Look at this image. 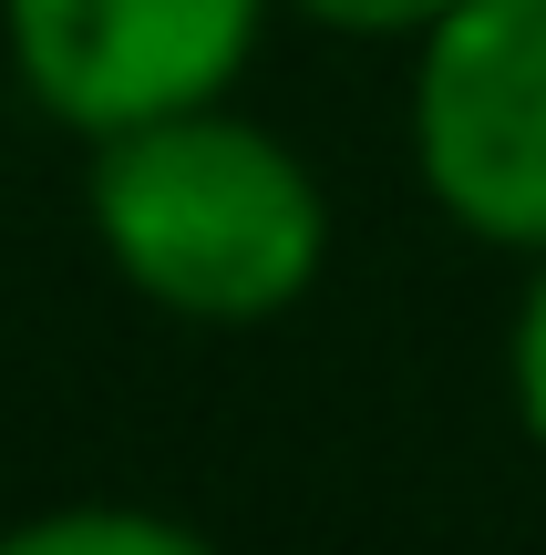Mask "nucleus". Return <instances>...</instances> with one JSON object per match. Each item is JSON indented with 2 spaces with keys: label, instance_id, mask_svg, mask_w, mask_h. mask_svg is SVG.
<instances>
[{
  "label": "nucleus",
  "instance_id": "nucleus-6",
  "mask_svg": "<svg viewBox=\"0 0 546 555\" xmlns=\"http://www.w3.org/2000/svg\"><path fill=\"white\" fill-rule=\"evenodd\" d=\"M279 11L309 21V31H330V41H403V52H412L454 0H279Z\"/></svg>",
  "mask_w": 546,
  "mask_h": 555
},
{
  "label": "nucleus",
  "instance_id": "nucleus-1",
  "mask_svg": "<svg viewBox=\"0 0 546 555\" xmlns=\"http://www.w3.org/2000/svg\"><path fill=\"white\" fill-rule=\"evenodd\" d=\"M82 227L103 268L176 330H268L330 268V196L289 134L238 103L82 144Z\"/></svg>",
  "mask_w": 546,
  "mask_h": 555
},
{
  "label": "nucleus",
  "instance_id": "nucleus-3",
  "mask_svg": "<svg viewBox=\"0 0 546 555\" xmlns=\"http://www.w3.org/2000/svg\"><path fill=\"white\" fill-rule=\"evenodd\" d=\"M279 0H0V62L21 103L73 144L227 103Z\"/></svg>",
  "mask_w": 546,
  "mask_h": 555
},
{
  "label": "nucleus",
  "instance_id": "nucleus-4",
  "mask_svg": "<svg viewBox=\"0 0 546 555\" xmlns=\"http://www.w3.org/2000/svg\"><path fill=\"white\" fill-rule=\"evenodd\" d=\"M0 555H206V535L144 504H52V515H21Z\"/></svg>",
  "mask_w": 546,
  "mask_h": 555
},
{
  "label": "nucleus",
  "instance_id": "nucleus-5",
  "mask_svg": "<svg viewBox=\"0 0 546 555\" xmlns=\"http://www.w3.org/2000/svg\"><path fill=\"white\" fill-rule=\"evenodd\" d=\"M506 401H516V433L546 463V258H526V288H516L506 319Z\"/></svg>",
  "mask_w": 546,
  "mask_h": 555
},
{
  "label": "nucleus",
  "instance_id": "nucleus-2",
  "mask_svg": "<svg viewBox=\"0 0 546 555\" xmlns=\"http://www.w3.org/2000/svg\"><path fill=\"white\" fill-rule=\"evenodd\" d=\"M423 206L495 258H546V0H454L403 73Z\"/></svg>",
  "mask_w": 546,
  "mask_h": 555
}]
</instances>
